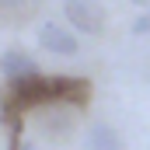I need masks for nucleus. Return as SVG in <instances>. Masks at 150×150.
<instances>
[{"label": "nucleus", "instance_id": "nucleus-3", "mask_svg": "<svg viewBox=\"0 0 150 150\" xmlns=\"http://www.w3.org/2000/svg\"><path fill=\"white\" fill-rule=\"evenodd\" d=\"M38 45L42 49H49V52H56V56H74L77 49V38L63 28V25H56V21H45L42 28H38Z\"/></svg>", "mask_w": 150, "mask_h": 150}, {"label": "nucleus", "instance_id": "nucleus-8", "mask_svg": "<svg viewBox=\"0 0 150 150\" xmlns=\"http://www.w3.org/2000/svg\"><path fill=\"white\" fill-rule=\"evenodd\" d=\"M25 150H28V147H25Z\"/></svg>", "mask_w": 150, "mask_h": 150}, {"label": "nucleus", "instance_id": "nucleus-1", "mask_svg": "<svg viewBox=\"0 0 150 150\" xmlns=\"http://www.w3.org/2000/svg\"><path fill=\"white\" fill-rule=\"evenodd\" d=\"M91 94V80L84 77H45L32 74L21 80H11V108H35V105H52V101H77L84 105Z\"/></svg>", "mask_w": 150, "mask_h": 150}, {"label": "nucleus", "instance_id": "nucleus-4", "mask_svg": "<svg viewBox=\"0 0 150 150\" xmlns=\"http://www.w3.org/2000/svg\"><path fill=\"white\" fill-rule=\"evenodd\" d=\"M0 74L7 77V80H21V77L38 74V63L28 52H21V49H7V52L0 56Z\"/></svg>", "mask_w": 150, "mask_h": 150}, {"label": "nucleus", "instance_id": "nucleus-2", "mask_svg": "<svg viewBox=\"0 0 150 150\" xmlns=\"http://www.w3.org/2000/svg\"><path fill=\"white\" fill-rule=\"evenodd\" d=\"M63 14L70 18V25H74L77 32H84V35H98L105 28V14L91 0H63Z\"/></svg>", "mask_w": 150, "mask_h": 150}, {"label": "nucleus", "instance_id": "nucleus-6", "mask_svg": "<svg viewBox=\"0 0 150 150\" xmlns=\"http://www.w3.org/2000/svg\"><path fill=\"white\" fill-rule=\"evenodd\" d=\"M133 32H136V35H143V32H150V25H147V18H140V21H136V25H133Z\"/></svg>", "mask_w": 150, "mask_h": 150}, {"label": "nucleus", "instance_id": "nucleus-7", "mask_svg": "<svg viewBox=\"0 0 150 150\" xmlns=\"http://www.w3.org/2000/svg\"><path fill=\"white\" fill-rule=\"evenodd\" d=\"M147 25H150V14H147Z\"/></svg>", "mask_w": 150, "mask_h": 150}, {"label": "nucleus", "instance_id": "nucleus-5", "mask_svg": "<svg viewBox=\"0 0 150 150\" xmlns=\"http://www.w3.org/2000/svg\"><path fill=\"white\" fill-rule=\"evenodd\" d=\"M87 150H122V136L115 133L108 122H94L87 129V140H84Z\"/></svg>", "mask_w": 150, "mask_h": 150}]
</instances>
